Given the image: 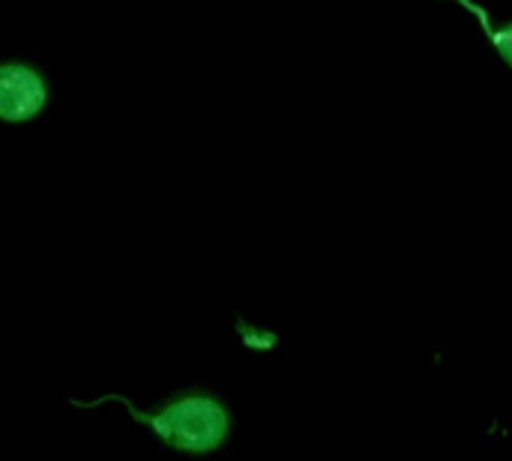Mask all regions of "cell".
<instances>
[{
    "mask_svg": "<svg viewBox=\"0 0 512 461\" xmlns=\"http://www.w3.org/2000/svg\"><path fill=\"white\" fill-rule=\"evenodd\" d=\"M72 408L96 411L102 405H120L132 423L150 429L168 450L183 456H210L222 450L234 429V414L222 396L192 387L159 408H135L129 396H99V399H69Z\"/></svg>",
    "mask_w": 512,
    "mask_h": 461,
    "instance_id": "6da1fadb",
    "label": "cell"
},
{
    "mask_svg": "<svg viewBox=\"0 0 512 461\" xmlns=\"http://www.w3.org/2000/svg\"><path fill=\"white\" fill-rule=\"evenodd\" d=\"M51 102L48 75L21 57L0 60V123L21 126L45 114Z\"/></svg>",
    "mask_w": 512,
    "mask_h": 461,
    "instance_id": "7a4b0ae2",
    "label": "cell"
},
{
    "mask_svg": "<svg viewBox=\"0 0 512 461\" xmlns=\"http://www.w3.org/2000/svg\"><path fill=\"white\" fill-rule=\"evenodd\" d=\"M456 3H462L468 12H474L477 18H480V24L486 27V33H489V39H492V45L498 48V54L504 57V63L512 69V24H504V27H492V21H489V12L483 9V6H477L474 0H456Z\"/></svg>",
    "mask_w": 512,
    "mask_h": 461,
    "instance_id": "3957f363",
    "label": "cell"
}]
</instances>
